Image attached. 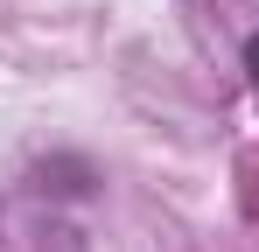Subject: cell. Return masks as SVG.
Returning <instances> with one entry per match:
<instances>
[{
  "instance_id": "6da1fadb",
  "label": "cell",
  "mask_w": 259,
  "mask_h": 252,
  "mask_svg": "<svg viewBox=\"0 0 259 252\" xmlns=\"http://www.w3.org/2000/svg\"><path fill=\"white\" fill-rule=\"evenodd\" d=\"M245 70H252V84H259V35L245 42Z\"/></svg>"
}]
</instances>
